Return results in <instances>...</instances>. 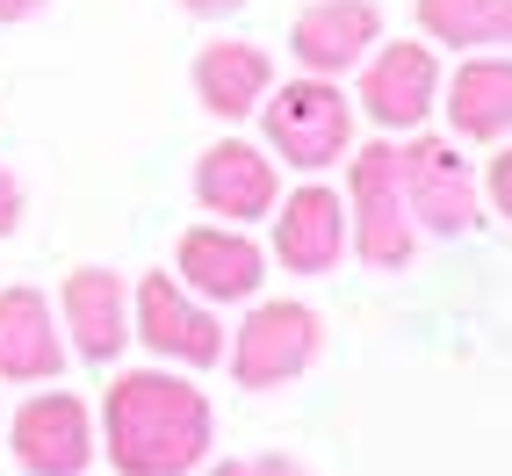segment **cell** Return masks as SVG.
Instances as JSON below:
<instances>
[{
    "label": "cell",
    "mask_w": 512,
    "mask_h": 476,
    "mask_svg": "<svg viewBox=\"0 0 512 476\" xmlns=\"http://www.w3.org/2000/svg\"><path fill=\"white\" fill-rule=\"evenodd\" d=\"M101 433H109L116 476H195L217 448V412L188 376L130 368L101 404Z\"/></svg>",
    "instance_id": "obj_1"
},
{
    "label": "cell",
    "mask_w": 512,
    "mask_h": 476,
    "mask_svg": "<svg viewBox=\"0 0 512 476\" xmlns=\"http://www.w3.org/2000/svg\"><path fill=\"white\" fill-rule=\"evenodd\" d=\"M347 238L375 275H397L419 253V224L404 202V152L397 138H375L361 152H347Z\"/></svg>",
    "instance_id": "obj_2"
},
{
    "label": "cell",
    "mask_w": 512,
    "mask_h": 476,
    "mask_svg": "<svg viewBox=\"0 0 512 476\" xmlns=\"http://www.w3.org/2000/svg\"><path fill=\"white\" fill-rule=\"evenodd\" d=\"M267 145L296 174H325L332 159L354 152V94H339V80L296 73L282 87H267Z\"/></svg>",
    "instance_id": "obj_3"
},
{
    "label": "cell",
    "mask_w": 512,
    "mask_h": 476,
    "mask_svg": "<svg viewBox=\"0 0 512 476\" xmlns=\"http://www.w3.org/2000/svg\"><path fill=\"white\" fill-rule=\"evenodd\" d=\"M318 347H325V318L296 296H275V303H253L246 311V325L231 332L224 361H231L238 390H282L318 361Z\"/></svg>",
    "instance_id": "obj_4"
},
{
    "label": "cell",
    "mask_w": 512,
    "mask_h": 476,
    "mask_svg": "<svg viewBox=\"0 0 512 476\" xmlns=\"http://www.w3.org/2000/svg\"><path fill=\"white\" fill-rule=\"evenodd\" d=\"M397 152H404V202H412V224L433 231V238H469L476 217H484V181L469 174L462 145L412 130Z\"/></svg>",
    "instance_id": "obj_5"
},
{
    "label": "cell",
    "mask_w": 512,
    "mask_h": 476,
    "mask_svg": "<svg viewBox=\"0 0 512 476\" xmlns=\"http://www.w3.org/2000/svg\"><path fill=\"white\" fill-rule=\"evenodd\" d=\"M130 339H145L159 361H181V368H210L231 332L217 325V303H202L181 275H145L138 296H130Z\"/></svg>",
    "instance_id": "obj_6"
},
{
    "label": "cell",
    "mask_w": 512,
    "mask_h": 476,
    "mask_svg": "<svg viewBox=\"0 0 512 476\" xmlns=\"http://www.w3.org/2000/svg\"><path fill=\"white\" fill-rule=\"evenodd\" d=\"M354 109L383 130V138H412V130L440 109V58L433 44H375L361 58V94Z\"/></svg>",
    "instance_id": "obj_7"
},
{
    "label": "cell",
    "mask_w": 512,
    "mask_h": 476,
    "mask_svg": "<svg viewBox=\"0 0 512 476\" xmlns=\"http://www.w3.org/2000/svg\"><path fill=\"white\" fill-rule=\"evenodd\" d=\"M22 476H80L94 462V412L73 390H37L8 426Z\"/></svg>",
    "instance_id": "obj_8"
},
{
    "label": "cell",
    "mask_w": 512,
    "mask_h": 476,
    "mask_svg": "<svg viewBox=\"0 0 512 476\" xmlns=\"http://www.w3.org/2000/svg\"><path fill=\"white\" fill-rule=\"evenodd\" d=\"M383 44V8L375 0H303L289 22V58L318 80H339Z\"/></svg>",
    "instance_id": "obj_9"
},
{
    "label": "cell",
    "mask_w": 512,
    "mask_h": 476,
    "mask_svg": "<svg viewBox=\"0 0 512 476\" xmlns=\"http://www.w3.org/2000/svg\"><path fill=\"white\" fill-rule=\"evenodd\" d=\"M282 159H267L260 145L246 138H224L195 159V202L210 217L224 224H260V217H275V202H282V174H275Z\"/></svg>",
    "instance_id": "obj_10"
},
{
    "label": "cell",
    "mask_w": 512,
    "mask_h": 476,
    "mask_svg": "<svg viewBox=\"0 0 512 476\" xmlns=\"http://www.w3.org/2000/svg\"><path fill=\"white\" fill-rule=\"evenodd\" d=\"M347 195H332L325 181H303L296 195L275 202V260L289 275H332L347 260Z\"/></svg>",
    "instance_id": "obj_11"
},
{
    "label": "cell",
    "mask_w": 512,
    "mask_h": 476,
    "mask_svg": "<svg viewBox=\"0 0 512 476\" xmlns=\"http://www.w3.org/2000/svg\"><path fill=\"white\" fill-rule=\"evenodd\" d=\"M174 275L202 303H246V296H260L267 253L238 224H195V231H181V246H174Z\"/></svg>",
    "instance_id": "obj_12"
},
{
    "label": "cell",
    "mask_w": 512,
    "mask_h": 476,
    "mask_svg": "<svg viewBox=\"0 0 512 476\" xmlns=\"http://www.w3.org/2000/svg\"><path fill=\"white\" fill-rule=\"evenodd\" d=\"M440 109H448V130L469 145H505L512 138V51H469L455 65L448 94H440Z\"/></svg>",
    "instance_id": "obj_13"
},
{
    "label": "cell",
    "mask_w": 512,
    "mask_h": 476,
    "mask_svg": "<svg viewBox=\"0 0 512 476\" xmlns=\"http://www.w3.org/2000/svg\"><path fill=\"white\" fill-rule=\"evenodd\" d=\"M65 368V325L44 289H0V383H51Z\"/></svg>",
    "instance_id": "obj_14"
},
{
    "label": "cell",
    "mask_w": 512,
    "mask_h": 476,
    "mask_svg": "<svg viewBox=\"0 0 512 476\" xmlns=\"http://www.w3.org/2000/svg\"><path fill=\"white\" fill-rule=\"evenodd\" d=\"M188 80H195V101L210 116L238 123V116H253L267 101V87H275V58H267L260 44H246V37H217V44L195 51Z\"/></svg>",
    "instance_id": "obj_15"
},
{
    "label": "cell",
    "mask_w": 512,
    "mask_h": 476,
    "mask_svg": "<svg viewBox=\"0 0 512 476\" xmlns=\"http://www.w3.org/2000/svg\"><path fill=\"white\" fill-rule=\"evenodd\" d=\"M58 325L73 332V347L87 361H116L130 347V289L109 267H73L65 296H58Z\"/></svg>",
    "instance_id": "obj_16"
},
{
    "label": "cell",
    "mask_w": 512,
    "mask_h": 476,
    "mask_svg": "<svg viewBox=\"0 0 512 476\" xmlns=\"http://www.w3.org/2000/svg\"><path fill=\"white\" fill-rule=\"evenodd\" d=\"M419 29L448 51H512V0H419Z\"/></svg>",
    "instance_id": "obj_17"
},
{
    "label": "cell",
    "mask_w": 512,
    "mask_h": 476,
    "mask_svg": "<svg viewBox=\"0 0 512 476\" xmlns=\"http://www.w3.org/2000/svg\"><path fill=\"white\" fill-rule=\"evenodd\" d=\"M484 195H491V210L512 224V138H505V145H498V159L484 166Z\"/></svg>",
    "instance_id": "obj_18"
},
{
    "label": "cell",
    "mask_w": 512,
    "mask_h": 476,
    "mask_svg": "<svg viewBox=\"0 0 512 476\" xmlns=\"http://www.w3.org/2000/svg\"><path fill=\"white\" fill-rule=\"evenodd\" d=\"M22 210H29V195H22V181H15V166H0V238L22 224Z\"/></svg>",
    "instance_id": "obj_19"
},
{
    "label": "cell",
    "mask_w": 512,
    "mask_h": 476,
    "mask_svg": "<svg viewBox=\"0 0 512 476\" xmlns=\"http://www.w3.org/2000/svg\"><path fill=\"white\" fill-rule=\"evenodd\" d=\"M238 476H311L296 455H260V462H238Z\"/></svg>",
    "instance_id": "obj_20"
},
{
    "label": "cell",
    "mask_w": 512,
    "mask_h": 476,
    "mask_svg": "<svg viewBox=\"0 0 512 476\" xmlns=\"http://www.w3.org/2000/svg\"><path fill=\"white\" fill-rule=\"evenodd\" d=\"M181 8L195 15V22H224V15H238L246 0H181Z\"/></svg>",
    "instance_id": "obj_21"
},
{
    "label": "cell",
    "mask_w": 512,
    "mask_h": 476,
    "mask_svg": "<svg viewBox=\"0 0 512 476\" xmlns=\"http://www.w3.org/2000/svg\"><path fill=\"white\" fill-rule=\"evenodd\" d=\"M51 0H0V22H29V15H44Z\"/></svg>",
    "instance_id": "obj_22"
},
{
    "label": "cell",
    "mask_w": 512,
    "mask_h": 476,
    "mask_svg": "<svg viewBox=\"0 0 512 476\" xmlns=\"http://www.w3.org/2000/svg\"><path fill=\"white\" fill-rule=\"evenodd\" d=\"M202 476H238V462H217V469H202Z\"/></svg>",
    "instance_id": "obj_23"
}]
</instances>
